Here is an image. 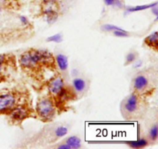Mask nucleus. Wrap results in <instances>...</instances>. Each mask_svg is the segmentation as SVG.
<instances>
[{
  "mask_svg": "<svg viewBox=\"0 0 158 149\" xmlns=\"http://www.w3.org/2000/svg\"><path fill=\"white\" fill-rule=\"evenodd\" d=\"M128 145L131 148H141L148 145V141L146 139H140V140L136 141V142H128Z\"/></svg>",
  "mask_w": 158,
  "mask_h": 149,
  "instance_id": "nucleus-15",
  "label": "nucleus"
},
{
  "mask_svg": "<svg viewBox=\"0 0 158 149\" xmlns=\"http://www.w3.org/2000/svg\"><path fill=\"white\" fill-rule=\"evenodd\" d=\"M45 15H46V21L48 23H52L57 19L58 18V14L53 11L52 9H47V10L45 12Z\"/></svg>",
  "mask_w": 158,
  "mask_h": 149,
  "instance_id": "nucleus-14",
  "label": "nucleus"
},
{
  "mask_svg": "<svg viewBox=\"0 0 158 149\" xmlns=\"http://www.w3.org/2000/svg\"><path fill=\"white\" fill-rule=\"evenodd\" d=\"M114 6H117V7H120V8L123 7V3L121 2V1H120V0H115V1H114Z\"/></svg>",
  "mask_w": 158,
  "mask_h": 149,
  "instance_id": "nucleus-22",
  "label": "nucleus"
},
{
  "mask_svg": "<svg viewBox=\"0 0 158 149\" xmlns=\"http://www.w3.org/2000/svg\"><path fill=\"white\" fill-rule=\"evenodd\" d=\"M63 87H64V82L60 76H57L56 77L52 79L48 85L49 93L53 96L58 95Z\"/></svg>",
  "mask_w": 158,
  "mask_h": 149,
  "instance_id": "nucleus-5",
  "label": "nucleus"
},
{
  "mask_svg": "<svg viewBox=\"0 0 158 149\" xmlns=\"http://www.w3.org/2000/svg\"><path fill=\"white\" fill-rule=\"evenodd\" d=\"M148 80L143 75H138L135 77L134 81V89L137 91H142L148 87Z\"/></svg>",
  "mask_w": 158,
  "mask_h": 149,
  "instance_id": "nucleus-7",
  "label": "nucleus"
},
{
  "mask_svg": "<svg viewBox=\"0 0 158 149\" xmlns=\"http://www.w3.org/2000/svg\"><path fill=\"white\" fill-rule=\"evenodd\" d=\"M152 12L154 14V15H156V16H157V15H158V10H157V6L152 7Z\"/></svg>",
  "mask_w": 158,
  "mask_h": 149,
  "instance_id": "nucleus-25",
  "label": "nucleus"
},
{
  "mask_svg": "<svg viewBox=\"0 0 158 149\" xmlns=\"http://www.w3.org/2000/svg\"><path fill=\"white\" fill-rule=\"evenodd\" d=\"M155 6H157V2H154L152 3V4L148 5H143V6H134V7H129L127 9V11L128 12H137V11H142L145 10V9H150V8H152Z\"/></svg>",
  "mask_w": 158,
  "mask_h": 149,
  "instance_id": "nucleus-12",
  "label": "nucleus"
},
{
  "mask_svg": "<svg viewBox=\"0 0 158 149\" xmlns=\"http://www.w3.org/2000/svg\"><path fill=\"white\" fill-rule=\"evenodd\" d=\"M115 0H104L105 4L106 6H114V3Z\"/></svg>",
  "mask_w": 158,
  "mask_h": 149,
  "instance_id": "nucleus-23",
  "label": "nucleus"
},
{
  "mask_svg": "<svg viewBox=\"0 0 158 149\" xmlns=\"http://www.w3.org/2000/svg\"><path fill=\"white\" fill-rule=\"evenodd\" d=\"M135 60H136L135 53H128L126 57V65L133 63V62L135 61Z\"/></svg>",
  "mask_w": 158,
  "mask_h": 149,
  "instance_id": "nucleus-20",
  "label": "nucleus"
},
{
  "mask_svg": "<svg viewBox=\"0 0 158 149\" xmlns=\"http://www.w3.org/2000/svg\"><path fill=\"white\" fill-rule=\"evenodd\" d=\"M66 144L69 145L71 148H79L81 146V140L77 136H70L66 138Z\"/></svg>",
  "mask_w": 158,
  "mask_h": 149,
  "instance_id": "nucleus-10",
  "label": "nucleus"
},
{
  "mask_svg": "<svg viewBox=\"0 0 158 149\" xmlns=\"http://www.w3.org/2000/svg\"><path fill=\"white\" fill-rule=\"evenodd\" d=\"M8 58L5 54H0V78L3 77L7 67Z\"/></svg>",
  "mask_w": 158,
  "mask_h": 149,
  "instance_id": "nucleus-13",
  "label": "nucleus"
},
{
  "mask_svg": "<svg viewBox=\"0 0 158 149\" xmlns=\"http://www.w3.org/2000/svg\"><path fill=\"white\" fill-rule=\"evenodd\" d=\"M0 11H1V9H0Z\"/></svg>",
  "mask_w": 158,
  "mask_h": 149,
  "instance_id": "nucleus-28",
  "label": "nucleus"
},
{
  "mask_svg": "<svg viewBox=\"0 0 158 149\" xmlns=\"http://www.w3.org/2000/svg\"><path fill=\"white\" fill-rule=\"evenodd\" d=\"M56 60L60 70L66 71L68 68V58L63 54H58L56 57Z\"/></svg>",
  "mask_w": 158,
  "mask_h": 149,
  "instance_id": "nucleus-8",
  "label": "nucleus"
},
{
  "mask_svg": "<svg viewBox=\"0 0 158 149\" xmlns=\"http://www.w3.org/2000/svg\"><path fill=\"white\" fill-rule=\"evenodd\" d=\"M157 38H158V33L157 31L153 32L150 36H148L146 39H145V43L150 47L154 48L155 49H157Z\"/></svg>",
  "mask_w": 158,
  "mask_h": 149,
  "instance_id": "nucleus-9",
  "label": "nucleus"
},
{
  "mask_svg": "<svg viewBox=\"0 0 158 149\" xmlns=\"http://www.w3.org/2000/svg\"><path fill=\"white\" fill-rule=\"evenodd\" d=\"M63 38H62L61 34H56V35L51 36L47 38L48 42H55V43H60L62 41Z\"/></svg>",
  "mask_w": 158,
  "mask_h": 149,
  "instance_id": "nucleus-19",
  "label": "nucleus"
},
{
  "mask_svg": "<svg viewBox=\"0 0 158 149\" xmlns=\"http://www.w3.org/2000/svg\"><path fill=\"white\" fill-rule=\"evenodd\" d=\"M10 117L14 122H21L29 115V109L23 105L15 107L10 113Z\"/></svg>",
  "mask_w": 158,
  "mask_h": 149,
  "instance_id": "nucleus-4",
  "label": "nucleus"
},
{
  "mask_svg": "<svg viewBox=\"0 0 158 149\" xmlns=\"http://www.w3.org/2000/svg\"><path fill=\"white\" fill-rule=\"evenodd\" d=\"M138 108V97L135 94H132L127 99L124 104V109L127 112L134 113L135 112Z\"/></svg>",
  "mask_w": 158,
  "mask_h": 149,
  "instance_id": "nucleus-6",
  "label": "nucleus"
},
{
  "mask_svg": "<svg viewBox=\"0 0 158 149\" xmlns=\"http://www.w3.org/2000/svg\"><path fill=\"white\" fill-rule=\"evenodd\" d=\"M58 148H61V149H69V148H71L69 146V145H66V144H64V145H60V146L58 147Z\"/></svg>",
  "mask_w": 158,
  "mask_h": 149,
  "instance_id": "nucleus-26",
  "label": "nucleus"
},
{
  "mask_svg": "<svg viewBox=\"0 0 158 149\" xmlns=\"http://www.w3.org/2000/svg\"><path fill=\"white\" fill-rule=\"evenodd\" d=\"M20 20H21L22 23H23V24H25V25L28 24V23H29V22H28V19L25 16H21V17H20Z\"/></svg>",
  "mask_w": 158,
  "mask_h": 149,
  "instance_id": "nucleus-24",
  "label": "nucleus"
},
{
  "mask_svg": "<svg viewBox=\"0 0 158 149\" xmlns=\"http://www.w3.org/2000/svg\"><path fill=\"white\" fill-rule=\"evenodd\" d=\"M19 63L24 69H35L39 65L43 64L41 50L31 49L23 53L19 57Z\"/></svg>",
  "mask_w": 158,
  "mask_h": 149,
  "instance_id": "nucleus-1",
  "label": "nucleus"
},
{
  "mask_svg": "<svg viewBox=\"0 0 158 149\" xmlns=\"http://www.w3.org/2000/svg\"><path fill=\"white\" fill-rule=\"evenodd\" d=\"M114 34L118 37H127L128 33L126 30H115L114 31Z\"/></svg>",
  "mask_w": 158,
  "mask_h": 149,
  "instance_id": "nucleus-21",
  "label": "nucleus"
},
{
  "mask_svg": "<svg viewBox=\"0 0 158 149\" xmlns=\"http://www.w3.org/2000/svg\"><path fill=\"white\" fill-rule=\"evenodd\" d=\"M18 93L14 91H4L0 93V113H10L19 100Z\"/></svg>",
  "mask_w": 158,
  "mask_h": 149,
  "instance_id": "nucleus-3",
  "label": "nucleus"
},
{
  "mask_svg": "<svg viewBox=\"0 0 158 149\" xmlns=\"http://www.w3.org/2000/svg\"><path fill=\"white\" fill-rule=\"evenodd\" d=\"M158 127L157 125H154L152 128H151L149 132L150 138L152 141H156L157 139V134H158Z\"/></svg>",
  "mask_w": 158,
  "mask_h": 149,
  "instance_id": "nucleus-17",
  "label": "nucleus"
},
{
  "mask_svg": "<svg viewBox=\"0 0 158 149\" xmlns=\"http://www.w3.org/2000/svg\"><path fill=\"white\" fill-rule=\"evenodd\" d=\"M67 132H68L67 128H66V127L64 126L58 127L55 131L56 135V137L58 138L63 137V136H65L66 134H67Z\"/></svg>",
  "mask_w": 158,
  "mask_h": 149,
  "instance_id": "nucleus-16",
  "label": "nucleus"
},
{
  "mask_svg": "<svg viewBox=\"0 0 158 149\" xmlns=\"http://www.w3.org/2000/svg\"><path fill=\"white\" fill-rule=\"evenodd\" d=\"M102 29L105 31H115V30H124L122 28L119 27V26H114V25H111V24H106L103 25L102 26Z\"/></svg>",
  "mask_w": 158,
  "mask_h": 149,
  "instance_id": "nucleus-18",
  "label": "nucleus"
},
{
  "mask_svg": "<svg viewBox=\"0 0 158 149\" xmlns=\"http://www.w3.org/2000/svg\"><path fill=\"white\" fill-rule=\"evenodd\" d=\"M45 3H47V4H49V3H54L56 2V0H43Z\"/></svg>",
  "mask_w": 158,
  "mask_h": 149,
  "instance_id": "nucleus-27",
  "label": "nucleus"
},
{
  "mask_svg": "<svg viewBox=\"0 0 158 149\" xmlns=\"http://www.w3.org/2000/svg\"><path fill=\"white\" fill-rule=\"evenodd\" d=\"M73 84L76 91L79 93L83 92L86 87V82L82 78H75L73 81Z\"/></svg>",
  "mask_w": 158,
  "mask_h": 149,
  "instance_id": "nucleus-11",
  "label": "nucleus"
},
{
  "mask_svg": "<svg viewBox=\"0 0 158 149\" xmlns=\"http://www.w3.org/2000/svg\"><path fill=\"white\" fill-rule=\"evenodd\" d=\"M35 111L40 118L44 121L52 120L55 115V108L52 100L48 97H42L38 100Z\"/></svg>",
  "mask_w": 158,
  "mask_h": 149,
  "instance_id": "nucleus-2",
  "label": "nucleus"
}]
</instances>
